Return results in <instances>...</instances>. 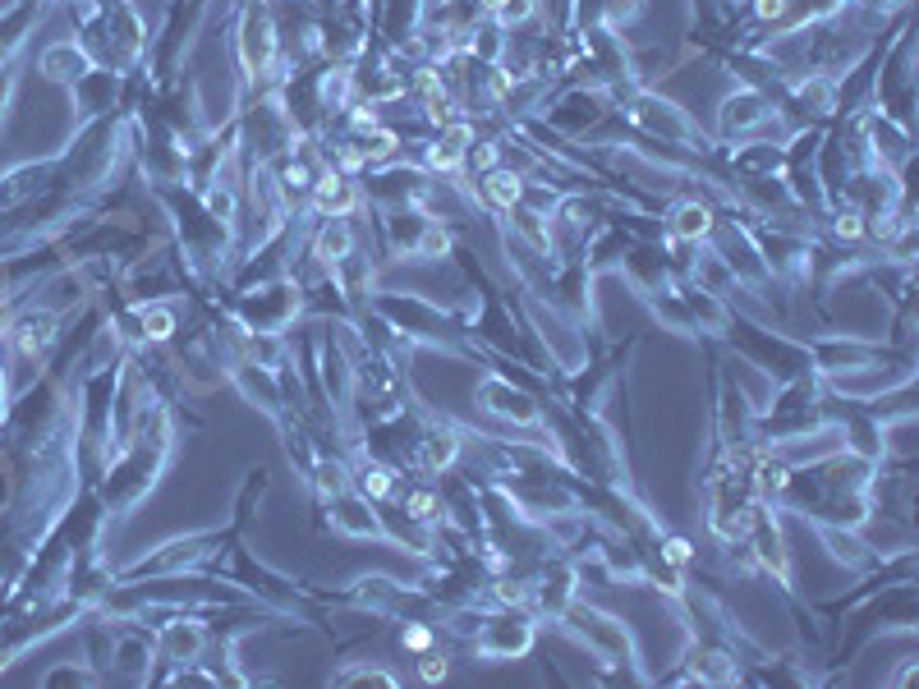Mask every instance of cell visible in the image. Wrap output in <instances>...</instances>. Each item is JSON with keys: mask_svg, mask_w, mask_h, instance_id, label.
<instances>
[{"mask_svg": "<svg viewBox=\"0 0 919 689\" xmlns=\"http://www.w3.org/2000/svg\"><path fill=\"white\" fill-rule=\"evenodd\" d=\"M400 644H405L409 653H428V648H432V625L405 621V634H400Z\"/></svg>", "mask_w": 919, "mask_h": 689, "instance_id": "cell-18", "label": "cell"}, {"mask_svg": "<svg viewBox=\"0 0 919 689\" xmlns=\"http://www.w3.org/2000/svg\"><path fill=\"white\" fill-rule=\"evenodd\" d=\"M616 111H621L635 129H644L648 138H658V143H667V147H690L694 157H699V152H713V143L699 134V125H694L681 106L658 97V92L639 88V83L616 92Z\"/></svg>", "mask_w": 919, "mask_h": 689, "instance_id": "cell-2", "label": "cell"}, {"mask_svg": "<svg viewBox=\"0 0 919 689\" xmlns=\"http://www.w3.org/2000/svg\"><path fill=\"white\" fill-rule=\"evenodd\" d=\"M207 634L198 621H171L166 630H161V648H166V662H198V653H203Z\"/></svg>", "mask_w": 919, "mask_h": 689, "instance_id": "cell-11", "label": "cell"}, {"mask_svg": "<svg viewBox=\"0 0 919 689\" xmlns=\"http://www.w3.org/2000/svg\"><path fill=\"white\" fill-rule=\"evenodd\" d=\"M446 671H451V662H446L442 653H432V648H428V653H423V662H419V676L428 680V685H437V680H446Z\"/></svg>", "mask_w": 919, "mask_h": 689, "instance_id": "cell-19", "label": "cell"}, {"mask_svg": "<svg viewBox=\"0 0 919 689\" xmlns=\"http://www.w3.org/2000/svg\"><path fill=\"white\" fill-rule=\"evenodd\" d=\"M534 644V616L515 602H506V611H483V625L474 630V653L488 662H515L529 653Z\"/></svg>", "mask_w": 919, "mask_h": 689, "instance_id": "cell-3", "label": "cell"}, {"mask_svg": "<svg viewBox=\"0 0 919 689\" xmlns=\"http://www.w3.org/2000/svg\"><path fill=\"white\" fill-rule=\"evenodd\" d=\"M336 685H382V689H396L400 680L391 676V671H382V667H354V671H341V676H336Z\"/></svg>", "mask_w": 919, "mask_h": 689, "instance_id": "cell-17", "label": "cell"}, {"mask_svg": "<svg viewBox=\"0 0 919 689\" xmlns=\"http://www.w3.org/2000/svg\"><path fill=\"white\" fill-rule=\"evenodd\" d=\"M478 405L488 409V414L506 418V423H520V428H538L543 423V409H538V400L529 396V391H520L515 382H506V377H483L478 382Z\"/></svg>", "mask_w": 919, "mask_h": 689, "instance_id": "cell-4", "label": "cell"}, {"mask_svg": "<svg viewBox=\"0 0 919 689\" xmlns=\"http://www.w3.org/2000/svg\"><path fill=\"white\" fill-rule=\"evenodd\" d=\"M327 506H331V529L350 533V538H386L373 501H368L364 492H341V497H331Z\"/></svg>", "mask_w": 919, "mask_h": 689, "instance_id": "cell-7", "label": "cell"}, {"mask_svg": "<svg viewBox=\"0 0 919 689\" xmlns=\"http://www.w3.org/2000/svg\"><path fill=\"white\" fill-rule=\"evenodd\" d=\"M713 221H717V212L708 203H699V198H681V203H671L667 226L662 230H667L676 244H708Z\"/></svg>", "mask_w": 919, "mask_h": 689, "instance_id": "cell-8", "label": "cell"}, {"mask_svg": "<svg viewBox=\"0 0 919 689\" xmlns=\"http://www.w3.org/2000/svg\"><path fill=\"white\" fill-rule=\"evenodd\" d=\"M46 175H51V166H19L14 175H5V180H0V207H14V203H23V198H33V193L42 189Z\"/></svg>", "mask_w": 919, "mask_h": 689, "instance_id": "cell-13", "label": "cell"}, {"mask_svg": "<svg viewBox=\"0 0 919 689\" xmlns=\"http://www.w3.org/2000/svg\"><path fill=\"white\" fill-rule=\"evenodd\" d=\"M42 74L51 83H74L79 79H88L92 74V60H88V51H83L79 42H56V46H46L42 51Z\"/></svg>", "mask_w": 919, "mask_h": 689, "instance_id": "cell-10", "label": "cell"}, {"mask_svg": "<svg viewBox=\"0 0 919 689\" xmlns=\"http://www.w3.org/2000/svg\"><path fill=\"white\" fill-rule=\"evenodd\" d=\"M134 327H138V340H152V345H161V340L175 336V313L166 304H143V308H138V317H134Z\"/></svg>", "mask_w": 919, "mask_h": 689, "instance_id": "cell-15", "label": "cell"}, {"mask_svg": "<svg viewBox=\"0 0 919 689\" xmlns=\"http://www.w3.org/2000/svg\"><path fill=\"white\" fill-rule=\"evenodd\" d=\"M10 336H14V350H19L28 363H37L51 354V345H56V317L46 313V308H33V313H23L19 322H14Z\"/></svg>", "mask_w": 919, "mask_h": 689, "instance_id": "cell-9", "label": "cell"}, {"mask_svg": "<svg viewBox=\"0 0 919 689\" xmlns=\"http://www.w3.org/2000/svg\"><path fill=\"white\" fill-rule=\"evenodd\" d=\"M359 203H364V193H359V184H354L341 166L318 170L313 193H308V212L318 216V221H331V216H354L359 212Z\"/></svg>", "mask_w": 919, "mask_h": 689, "instance_id": "cell-5", "label": "cell"}, {"mask_svg": "<svg viewBox=\"0 0 919 689\" xmlns=\"http://www.w3.org/2000/svg\"><path fill=\"white\" fill-rule=\"evenodd\" d=\"M648 0H598V19L602 28H612V33H625V28H635L639 19H644Z\"/></svg>", "mask_w": 919, "mask_h": 689, "instance_id": "cell-14", "label": "cell"}, {"mask_svg": "<svg viewBox=\"0 0 919 689\" xmlns=\"http://www.w3.org/2000/svg\"><path fill=\"white\" fill-rule=\"evenodd\" d=\"M235 56H239V74H244V88L258 97V92H276V83L290 74L281 56V28H276V14L267 0H239V23H235Z\"/></svg>", "mask_w": 919, "mask_h": 689, "instance_id": "cell-1", "label": "cell"}, {"mask_svg": "<svg viewBox=\"0 0 919 689\" xmlns=\"http://www.w3.org/2000/svg\"><path fill=\"white\" fill-rule=\"evenodd\" d=\"M538 10H543V0H501V10L492 14V23H497L501 33H515L529 19H538Z\"/></svg>", "mask_w": 919, "mask_h": 689, "instance_id": "cell-16", "label": "cell"}, {"mask_svg": "<svg viewBox=\"0 0 919 689\" xmlns=\"http://www.w3.org/2000/svg\"><path fill=\"white\" fill-rule=\"evenodd\" d=\"M354 487H359L368 501H386V497H396V474H391L382 460L368 455V460L354 464Z\"/></svg>", "mask_w": 919, "mask_h": 689, "instance_id": "cell-12", "label": "cell"}, {"mask_svg": "<svg viewBox=\"0 0 919 689\" xmlns=\"http://www.w3.org/2000/svg\"><path fill=\"white\" fill-rule=\"evenodd\" d=\"M524 184H529V180H524L515 166H492V170H483V175H478L474 203H483V212H492V216H506V212H515V207H520Z\"/></svg>", "mask_w": 919, "mask_h": 689, "instance_id": "cell-6", "label": "cell"}]
</instances>
